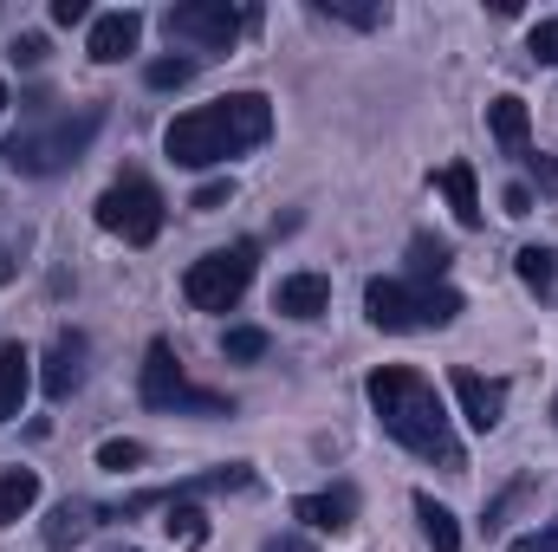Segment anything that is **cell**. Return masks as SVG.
Returning <instances> with one entry per match:
<instances>
[{
	"label": "cell",
	"mask_w": 558,
	"mask_h": 552,
	"mask_svg": "<svg viewBox=\"0 0 558 552\" xmlns=\"http://www.w3.org/2000/svg\"><path fill=\"white\" fill-rule=\"evenodd\" d=\"M364 397H371V410H377V422H384L390 442H403L410 455L435 461L441 475H461V468H468V455H461V442H454V422H448L435 384H428L422 371H410V364H377V371L364 377Z\"/></svg>",
	"instance_id": "1"
},
{
	"label": "cell",
	"mask_w": 558,
	"mask_h": 552,
	"mask_svg": "<svg viewBox=\"0 0 558 552\" xmlns=\"http://www.w3.org/2000/svg\"><path fill=\"white\" fill-rule=\"evenodd\" d=\"M267 137H274V105H267V92H228V98H215V105L182 111V118L162 131V149H169V163H182V169H215V163H234V156L260 149Z\"/></svg>",
	"instance_id": "2"
},
{
	"label": "cell",
	"mask_w": 558,
	"mask_h": 552,
	"mask_svg": "<svg viewBox=\"0 0 558 552\" xmlns=\"http://www.w3.org/2000/svg\"><path fill=\"white\" fill-rule=\"evenodd\" d=\"M98 131H105V105H78V111H65V118H52V124L20 131L0 156H7V169H20V176H59V169H72V163L92 149Z\"/></svg>",
	"instance_id": "3"
},
{
	"label": "cell",
	"mask_w": 558,
	"mask_h": 552,
	"mask_svg": "<svg viewBox=\"0 0 558 552\" xmlns=\"http://www.w3.org/2000/svg\"><path fill=\"white\" fill-rule=\"evenodd\" d=\"M364 312L377 332H441L461 319V292L441 279V286H422V279H371L364 286Z\"/></svg>",
	"instance_id": "4"
},
{
	"label": "cell",
	"mask_w": 558,
	"mask_h": 552,
	"mask_svg": "<svg viewBox=\"0 0 558 552\" xmlns=\"http://www.w3.org/2000/svg\"><path fill=\"white\" fill-rule=\"evenodd\" d=\"M143 404L162 416H234V404L221 391L189 384V371L175 364L169 338H149V351H143Z\"/></svg>",
	"instance_id": "5"
},
{
	"label": "cell",
	"mask_w": 558,
	"mask_h": 552,
	"mask_svg": "<svg viewBox=\"0 0 558 552\" xmlns=\"http://www.w3.org/2000/svg\"><path fill=\"white\" fill-rule=\"evenodd\" d=\"M254 267H260V248L254 241H234V248H215L202 254L189 274H182V292L195 312H234L254 286Z\"/></svg>",
	"instance_id": "6"
},
{
	"label": "cell",
	"mask_w": 558,
	"mask_h": 552,
	"mask_svg": "<svg viewBox=\"0 0 558 552\" xmlns=\"http://www.w3.org/2000/svg\"><path fill=\"white\" fill-rule=\"evenodd\" d=\"M98 228L118 235V241H131V248H149V241L162 235V195H156V182L137 176V169H124V176L98 195Z\"/></svg>",
	"instance_id": "7"
},
{
	"label": "cell",
	"mask_w": 558,
	"mask_h": 552,
	"mask_svg": "<svg viewBox=\"0 0 558 552\" xmlns=\"http://www.w3.org/2000/svg\"><path fill=\"white\" fill-rule=\"evenodd\" d=\"M247 26H254V13L228 7V0H182V7L162 13V33L175 46H195V52H228Z\"/></svg>",
	"instance_id": "8"
},
{
	"label": "cell",
	"mask_w": 558,
	"mask_h": 552,
	"mask_svg": "<svg viewBox=\"0 0 558 552\" xmlns=\"http://www.w3.org/2000/svg\"><path fill=\"white\" fill-rule=\"evenodd\" d=\"M247 488H254V468H247V461H228V468L189 475V481H175V488H156V494H137V501L111 507V520H131L143 507H169V501H202V494H247Z\"/></svg>",
	"instance_id": "9"
},
{
	"label": "cell",
	"mask_w": 558,
	"mask_h": 552,
	"mask_svg": "<svg viewBox=\"0 0 558 552\" xmlns=\"http://www.w3.org/2000/svg\"><path fill=\"white\" fill-rule=\"evenodd\" d=\"M448 384H454V397H461L468 429H481V435H487V429H500V416H507V384H500V377H481V371H468V364H461Z\"/></svg>",
	"instance_id": "10"
},
{
	"label": "cell",
	"mask_w": 558,
	"mask_h": 552,
	"mask_svg": "<svg viewBox=\"0 0 558 552\" xmlns=\"http://www.w3.org/2000/svg\"><path fill=\"white\" fill-rule=\"evenodd\" d=\"M85 351H92V345H85L78 332H59V338H52V351H46V364H39V391H46L52 404H65V397L85 384Z\"/></svg>",
	"instance_id": "11"
},
{
	"label": "cell",
	"mask_w": 558,
	"mask_h": 552,
	"mask_svg": "<svg viewBox=\"0 0 558 552\" xmlns=\"http://www.w3.org/2000/svg\"><path fill=\"white\" fill-rule=\"evenodd\" d=\"M292 520H305L312 533H351L357 520V488H325V494H299Z\"/></svg>",
	"instance_id": "12"
},
{
	"label": "cell",
	"mask_w": 558,
	"mask_h": 552,
	"mask_svg": "<svg viewBox=\"0 0 558 552\" xmlns=\"http://www.w3.org/2000/svg\"><path fill=\"white\" fill-rule=\"evenodd\" d=\"M137 39H143V13L137 7H118V13H98V20H92V46H85V52H92L98 65H118L124 52H137Z\"/></svg>",
	"instance_id": "13"
},
{
	"label": "cell",
	"mask_w": 558,
	"mask_h": 552,
	"mask_svg": "<svg viewBox=\"0 0 558 552\" xmlns=\"http://www.w3.org/2000/svg\"><path fill=\"white\" fill-rule=\"evenodd\" d=\"M26 391H33V351L13 338V345H0V429L20 416Z\"/></svg>",
	"instance_id": "14"
},
{
	"label": "cell",
	"mask_w": 558,
	"mask_h": 552,
	"mask_svg": "<svg viewBox=\"0 0 558 552\" xmlns=\"http://www.w3.org/2000/svg\"><path fill=\"white\" fill-rule=\"evenodd\" d=\"M331 305V279L325 274H292V279H279V292H274V312H286V319H318Z\"/></svg>",
	"instance_id": "15"
},
{
	"label": "cell",
	"mask_w": 558,
	"mask_h": 552,
	"mask_svg": "<svg viewBox=\"0 0 558 552\" xmlns=\"http://www.w3.org/2000/svg\"><path fill=\"white\" fill-rule=\"evenodd\" d=\"M98 520H105V507H92V501H59V507H52V520H46V547H52V552L78 547Z\"/></svg>",
	"instance_id": "16"
},
{
	"label": "cell",
	"mask_w": 558,
	"mask_h": 552,
	"mask_svg": "<svg viewBox=\"0 0 558 552\" xmlns=\"http://www.w3.org/2000/svg\"><path fill=\"white\" fill-rule=\"evenodd\" d=\"M435 182H441V195H448L454 221H461V228H481V189H474V169H468V163H448Z\"/></svg>",
	"instance_id": "17"
},
{
	"label": "cell",
	"mask_w": 558,
	"mask_h": 552,
	"mask_svg": "<svg viewBox=\"0 0 558 552\" xmlns=\"http://www.w3.org/2000/svg\"><path fill=\"white\" fill-rule=\"evenodd\" d=\"M33 501H39V475L33 468H0V527L33 514Z\"/></svg>",
	"instance_id": "18"
},
{
	"label": "cell",
	"mask_w": 558,
	"mask_h": 552,
	"mask_svg": "<svg viewBox=\"0 0 558 552\" xmlns=\"http://www.w3.org/2000/svg\"><path fill=\"white\" fill-rule=\"evenodd\" d=\"M416 520H422V540L435 552H461V527H454V514L435 494H416Z\"/></svg>",
	"instance_id": "19"
},
{
	"label": "cell",
	"mask_w": 558,
	"mask_h": 552,
	"mask_svg": "<svg viewBox=\"0 0 558 552\" xmlns=\"http://www.w3.org/2000/svg\"><path fill=\"white\" fill-rule=\"evenodd\" d=\"M448 267H454V248H448V241H435V235H416V241H410V279L441 286Z\"/></svg>",
	"instance_id": "20"
},
{
	"label": "cell",
	"mask_w": 558,
	"mask_h": 552,
	"mask_svg": "<svg viewBox=\"0 0 558 552\" xmlns=\"http://www.w3.org/2000/svg\"><path fill=\"white\" fill-rule=\"evenodd\" d=\"M487 131L507 143V149H526L533 118H526V105H520V98H494V105H487Z\"/></svg>",
	"instance_id": "21"
},
{
	"label": "cell",
	"mask_w": 558,
	"mask_h": 552,
	"mask_svg": "<svg viewBox=\"0 0 558 552\" xmlns=\"http://www.w3.org/2000/svg\"><path fill=\"white\" fill-rule=\"evenodd\" d=\"M162 527H169L175 547H208V514H202L195 501H169V520H162Z\"/></svg>",
	"instance_id": "22"
},
{
	"label": "cell",
	"mask_w": 558,
	"mask_h": 552,
	"mask_svg": "<svg viewBox=\"0 0 558 552\" xmlns=\"http://www.w3.org/2000/svg\"><path fill=\"white\" fill-rule=\"evenodd\" d=\"M513 267H520V279H526L533 292H553V286H558V254H553V248H520V254H513Z\"/></svg>",
	"instance_id": "23"
},
{
	"label": "cell",
	"mask_w": 558,
	"mask_h": 552,
	"mask_svg": "<svg viewBox=\"0 0 558 552\" xmlns=\"http://www.w3.org/2000/svg\"><path fill=\"white\" fill-rule=\"evenodd\" d=\"M318 13H325V20H344V26H364V33L390 20V7H384V0H371V7H357V0H318Z\"/></svg>",
	"instance_id": "24"
},
{
	"label": "cell",
	"mask_w": 558,
	"mask_h": 552,
	"mask_svg": "<svg viewBox=\"0 0 558 552\" xmlns=\"http://www.w3.org/2000/svg\"><path fill=\"white\" fill-rule=\"evenodd\" d=\"M221 358H228V364H254V358H267V332H260V325H228Z\"/></svg>",
	"instance_id": "25"
},
{
	"label": "cell",
	"mask_w": 558,
	"mask_h": 552,
	"mask_svg": "<svg viewBox=\"0 0 558 552\" xmlns=\"http://www.w3.org/2000/svg\"><path fill=\"white\" fill-rule=\"evenodd\" d=\"M195 72H202V59H149L143 79H149V92H182Z\"/></svg>",
	"instance_id": "26"
},
{
	"label": "cell",
	"mask_w": 558,
	"mask_h": 552,
	"mask_svg": "<svg viewBox=\"0 0 558 552\" xmlns=\"http://www.w3.org/2000/svg\"><path fill=\"white\" fill-rule=\"evenodd\" d=\"M137 461H143V442H131V435L98 448V468H111V475H124V468H137Z\"/></svg>",
	"instance_id": "27"
},
{
	"label": "cell",
	"mask_w": 558,
	"mask_h": 552,
	"mask_svg": "<svg viewBox=\"0 0 558 552\" xmlns=\"http://www.w3.org/2000/svg\"><path fill=\"white\" fill-rule=\"evenodd\" d=\"M526 52H533L539 65H558V20H539V26H533V39H526Z\"/></svg>",
	"instance_id": "28"
},
{
	"label": "cell",
	"mask_w": 558,
	"mask_h": 552,
	"mask_svg": "<svg viewBox=\"0 0 558 552\" xmlns=\"http://www.w3.org/2000/svg\"><path fill=\"white\" fill-rule=\"evenodd\" d=\"M526 169H533V182H526V189L558 195V156H526Z\"/></svg>",
	"instance_id": "29"
},
{
	"label": "cell",
	"mask_w": 558,
	"mask_h": 552,
	"mask_svg": "<svg viewBox=\"0 0 558 552\" xmlns=\"http://www.w3.org/2000/svg\"><path fill=\"white\" fill-rule=\"evenodd\" d=\"M7 59H13V65H39V59H46V39H39V33H20V39L7 46Z\"/></svg>",
	"instance_id": "30"
},
{
	"label": "cell",
	"mask_w": 558,
	"mask_h": 552,
	"mask_svg": "<svg viewBox=\"0 0 558 552\" xmlns=\"http://www.w3.org/2000/svg\"><path fill=\"white\" fill-rule=\"evenodd\" d=\"M507 552H558V520L553 527H539V533H520Z\"/></svg>",
	"instance_id": "31"
},
{
	"label": "cell",
	"mask_w": 558,
	"mask_h": 552,
	"mask_svg": "<svg viewBox=\"0 0 558 552\" xmlns=\"http://www.w3.org/2000/svg\"><path fill=\"white\" fill-rule=\"evenodd\" d=\"M228 195H234V182H202V189H195V202H189V208H202V215H208V208H221V202H228Z\"/></svg>",
	"instance_id": "32"
},
{
	"label": "cell",
	"mask_w": 558,
	"mask_h": 552,
	"mask_svg": "<svg viewBox=\"0 0 558 552\" xmlns=\"http://www.w3.org/2000/svg\"><path fill=\"white\" fill-rule=\"evenodd\" d=\"M500 208H507V215H533V189H526V182H513V189L500 195Z\"/></svg>",
	"instance_id": "33"
},
{
	"label": "cell",
	"mask_w": 558,
	"mask_h": 552,
	"mask_svg": "<svg viewBox=\"0 0 558 552\" xmlns=\"http://www.w3.org/2000/svg\"><path fill=\"white\" fill-rule=\"evenodd\" d=\"M520 494H526V481H513V488H507V494H500V501H494V507H487V520H481V527H487V533H494V527H500V514H507V507H513V501H520Z\"/></svg>",
	"instance_id": "34"
},
{
	"label": "cell",
	"mask_w": 558,
	"mask_h": 552,
	"mask_svg": "<svg viewBox=\"0 0 558 552\" xmlns=\"http://www.w3.org/2000/svg\"><path fill=\"white\" fill-rule=\"evenodd\" d=\"M52 20H59V26H78V20H85V0H52Z\"/></svg>",
	"instance_id": "35"
},
{
	"label": "cell",
	"mask_w": 558,
	"mask_h": 552,
	"mask_svg": "<svg viewBox=\"0 0 558 552\" xmlns=\"http://www.w3.org/2000/svg\"><path fill=\"white\" fill-rule=\"evenodd\" d=\"M260 552H312V547H305V540H292V533H274Z\"/></svg>",
	"instance_id": "36"
},
{
	"label": "cell",
	"mask_w": 558,
	"mask_h": 552,
	"mask_svg": "<svg viewBox=\"0 0 558 552\" xmlns=\"http://www.w3.org/2000/svg\"><path fill=\"white\" fill-rule=\"evenodd\" d=\"M7 279H13V254H7V248H0V286H7Z\"/></svg>",
	"instance_id": "37"
},
{
	"label": "cell",
	"mask_w": 558,
	"mask_h": 552,
	"mask_svg": "<svg viewBox=\"0 0 558 552\" xmlns=\"http://www.w3.org/2000/svg\"><path fill=\"white\" fill-rule=\"evenodd\" d=\"M0 118H7V85H0Z\"/></svg>",
	"instance_id": "38"
},
{
	"label": "cell",
	"mask_w": 558,
	"mask_h": 552,
	"mask_svg": "<svg viewBox=\"0 0 558 552\" xmlns=\"http://www.w3.org/2000/svg\"><path fill=\"white\" fill-rule=\"evenodd\" d=\"M553 410H558V404H553Z\"/></svg>",
	"instance_id": "39"
}]
</instances>
